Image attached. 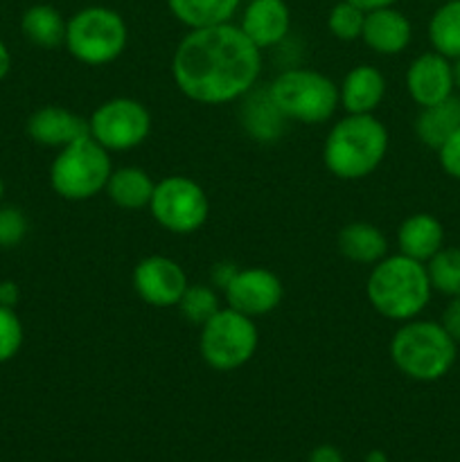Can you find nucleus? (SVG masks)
<instances>
[{
  "label": "nucleus",
  "instance_id": "f257e3e1",
  "mask_svg": "<svg viewBox=\"0 0 460 462\" xmlns=\"http://www.w3.org/2000/svg\"><path fill=\"white\" fill-rule=\"evenodd\" d=\"M262 75V50L233 23L189 30L171 57L176 88L203 106L244 99Z\"/></svg>",
  "mask_w": 460,
  "mask_h": 462
},
{
  "label": "nucleus",
  "instance_id": "f03ea898",
  "mask_svg": "<svg viewBox=\"0 0 460 462\" xmlns=\"http://www.w3.org/2000/svg\"><path fill=\"white\" fill-rule=\"evenodd\" d=\"M391 135L386 125L373 116L345 113L332 125L323 143V162L341 180H361L379 170L388 153Z\"/></svg>",
  "mask_w": 460,
  "mask_h": 462
},
{
  "label": "nucleus",
  "instance_id": "7ed1b4c3",
  "mask_svg": "<svg viewBox=\"0 0 460 462\" xmlns=\"http://www.w3.org/2000/svg\"><path fill=\"white\" fill-rule=\"evenodd\" d=\"M427 264L395 253L379 260L365 280V296L379 316L397 323L418 319L431 300Z\"/></svg>",
  "mask_w": 460,
  "mask_h": 462
},
{
  "label": "nucleus",
  "instance_id": "20e7f679",
  "mask_svg": "<svg viewBox=\"0 0 460 462\" xmlns=\"http://www.w3.org/2000/svg\"><path fill=\"white\" fill-rule=\"evenodd\" d=\"M458 343L436 320H406L391 338V359L413 382H437L455 364Z\"/></svg>",
  "mask_w": 460,
  "mask_h": 462
},
{
  "label": "nucleus",
  "instance_id": "39448f33",
  "mask_svg": "<svg viewBox=\"0 0 460 462\" xmlns=\"http://www.w3.org/2000/svg\"><path fill=\"white\" fill-rule=\"evenodd\" d=\"M275 106L289 122L316 126L336 116L338 84L314 68H287L269 84Z\"/></svg>",
  "mask_w": 460,
  "mask_h": 462
},
{
  "label": "nucleus",
  "instance_id": "423d86ee",
  "mask_svg": "<svg viewBox=\"0 0 460 462\" xmlns=\"http://www.w3.org/2000/svg\"><path fill=\"white\" fill-rule=\"evenodd\" d=\"M111 171V152L88 134L59 149L50 165V185L66 201H88L106 189Z\"/></svg>",
  "mask_w": 460,
  "mask_h": 462
},
{
  "label": "nucleus",
  "instance_id": "0eeeda50",
  "mask_svg": "<svg viewBox=\"0 0 460 462\" xmlns=\"http://www.w3.org/2000/svg\"><path fill=\"white\" fill-rule=\"evenodd\" d=\"M129 30L115 9L93 5L68 18L66 50L84 66H106L126 50Z\"/></svg>",
  "mask_w": 460,
  "mask_h": 462
},
{
  "label": "nucleus",
  "instance_id": "6e6552de",
  "mask_svg": "<svg viewBox=\"0 0 460 462\" xmlns=\"http://www.w3.org/2000/svg\"><path fill=\"white\" fill-rule=\"evenodd\" d=\"M198 334L201 359L219 373H233L244 368L255 356L260 346V332L251 316L230 307H221Z\"/></svg>",
  "mask_w": 460,
  "mask_h": 462
},
{
  "label": "nucleus",
  "instance_id": "1a4fd4ad",
  "mask_svg": "<svg viewBox=\"0 0 460 462\" xmlns=\"http://www.w3.org/2000/svg\"><path fill=\"white\" fill-rule=\"evenodd\" d=\"M149 212L167 233L192 235L206 226L210 217V199L201 183L189 176H165L153 188Z\"/></svg>",
  "mask_w": 460,
  "mask_h": 462
},
{
  "label": "nucleus",
  "instance_id": "9d476101",
  "mask_svg": "<svg viewBox=\"0 0 460 462\" xmlns=\"http://www.w3.org/2000/svg\"><path fill=\"white\" fill-rule=\"evenodd\" d=\"M88 134L106 152H131L152 134V113L140 99H106L90 113Z\"/></svg>",
  "mask_w": 460,
  "mask_h": 462
},
{
  "label": "nucleus",
  "instance_id": "9b49d317",
  "mask_svg": "<svg viewBox=\"0 0 460 462\" xmlns=\"http://www.w3.org/2000/svg\"><path fill=\"white\" fill-rule=\"evenodd\" d=\"M133 291L143 302L156 310L179 307L185 289L189 287L188 273L176 260L167 255L143 257L131 273Z\"/></svg>",
  "mask_w": 460,
  "mask_h": 462
},
{
  "label": "nucleus",
  "instance_id": "f8f14e48",
  "mask_svg": "<svg viewBox=\"0 0 460 462\" xmlns=\"http://www.w3.org/2000/svg\"><path fill=\"white\" fill-rule=\"evenodd\" d=\"M224 296L230 310L257 319L282 305L284 284L273 271L264 266H248V269L235 271V275L224 287Z\"/></svg>",
  "mask_w": 460,
  "mask_h": 462
},
{
  "label": "nucleus",
  "instance_id": "ddd939ff",
  "mask_svg": "<svg viewBox=\"0 0 460 462\" xmlns=\"http://www.w3.org/2000/svg\"><path fill=\"white\" fill-rule=\"evenodd\" d=\"M454 72L449 59L433 52L419 54L406 70V90L419 108L433 106L454 95Z\"/></svg>",
  "mask_w": 460,
  "mask_h": 462
},
{
  "label": "nucleus",
  "instance_id": "4468645a",
  "mask_svg": "<svg viewBox=\"0 0 460 462\" xmlns=\"http://www.w3.org/2000/svg\"><path fill=\"white\" fill-rule=\"evenodd\" d=\"M27 135L34 144L45 149H63L70 143L88 135V120L63 106H41L27 117Z\"/></svg>",
  "mask_w": 460,
  "mask_h": 462
},
{
  "label": "nucleus",
  "instance_id": "2eb2a0df",
  "mask_svg": "<svg viewBox=\"0 0 460 462\" xmlns=\"http://www.w3.org/2000/svg\"><path fill=\"white\" fill-rule=\"evenodd\" d=\"M239 27L264 52L287 39L291 30V12L284 0H251L244 7Z\"/></svg>",
  "mask_w": 460,
  "mask_h": 462
},
{
  "label": "nucleus",
  "instance_id": "dca6fc26",
  "mask_svg": "<svg viewBox=\"0 0 460 462\" xmlns=\"http://www.w3.org/2000/svg\"><path fill=\"white\" fill-rule=\"evenodd\" d=\"M413 39V27L410 21L395 7H382L365 12L363 32L361 41L382 57H395L409 48Z\"/></svg>",
  "mask_w": 460,
  "mask_h": 462
},
{
  "label": "nucleus",
  "instance_id": "f3484780",
  "mask_svg": "<svg viewBox=\"0 0 460 462\" xmlns=\"http://www.w3.org/2000/svg\"><path fill=\"white\" fill-rule=\"evenodd\" d=\"M383 95H386V77L370 63L350 68L338 86L341 108L354 116H373L382 106Z\"/></svg>",
  "mask_w": 460,
  "mask_h": 462
},
{
  "label": "nucleus",
  "instance_id": "a211bd4d",
  "mask_svg": "<svg viewBox=\"0 0 460 462\" xmlns=\"http://www.w3.org/2000/svg\"><path fill=\"white\" fill-rule=\"evenodd\" d=\"M242 126L255 143L260 144H273L278 143L287 129V117L282 116L278 106H275L273 97L266 88H253L251 93L244 97L242 104Z\"/></svg>",
  "mask_w": 460,
  "mask_h": 462
},
{
  "label": "nucleus",
  "instance_id": "6ab92c4d",
  "mask_svg": "<svg viewBox=\"0 0 460 462\" xmlns=\"http://www.w3.org/2000/svg\"><path fill=\"white\" fill-rule=\"evenodd\" d=\"M445 246V228L428 212L406 217L397 228V248L401 255L427 264Z\"/></svg>",
  "mask_w": 460,
  "mask_h": 462
},
{
  "label": "nucleus",
  "instance_id": "aec40b11",
  "mask_svg": "<svg viewBox=\"0 0 460 462\" xmlns=\"http://www.w3.org/2000/svg\"><path fill=\"white\" fill-rule=\"evenodd\" d=\"M338 253L354 264L374 266L388 255V237L370 221H352L338 230Z\"/></svg>",
  "mask_w": 460,
  "mask_h": 462
},
{
  "label": "nucleus",
  "instance_id": "412c9836",
  "mask_svg": "<svg viewBox=\"0 0 460 462\" xmlns=\"http://www.w3.org/2000/svg\"><path fill=\"white\" fill-rule=\"evenodd\" d=\"M460 129V95H449L442 102L419 111L415 120V135L431 149H440L449 135Z\"/></svg>",
  "mask_w": 460,
  "mask_h": 462
},
{
  "label": "nucleus",
  "instance_id": "4be33fe9",
  "mask_svg": "<svg viewBox=\"0 0 460 462\" xmlns=\"http://www.w3.org/2000/svg\"><path fill=\"white\" fill-rule=\"evenodd\" d=\"M153 188H156V180L147 171L129 165L111 171L104 192L122 210H140V208H149Z\"/></svg>",
  "mask_w": 460,
  "mask_h": 462
},
{
  "label": "nucleus",
  "instance_id": "5701e85b",
  "mask_svg": "<svg viewBox=\"0 0 460 462\" xmlns=\"http://www.w3.org/2000/svg\"><path fill=\"white\" fill-rule=\"evenodd\" d=\"M239 5L242 0H167L171 16L189 30L230 23Z\"/></svg>",
  "mask_w": 460,
  "mask_h": 462
},
{
  "label": "nucleus",
  "instance_id": "b1692460",
  "mask_svg": "<svg viewBox=\"0 0 460 462\" xmlns=\"http://www.w3.org/2000/svg\"><path fill=\"white\" fill-rule=\"evenodd\" d=\"M68 21L52 5H32L21 18V30L30 43L54 50L66 41Z\"/></svg>",
  "mask_w": 460,
  "mask_h": 462
},
{
  "label": "nucleus",
  "instance_id": "393cba45",
  "mask_svg": "<svg viewBox=\"0 0 460 462\" xmlns=\"http://www.w3.org/2000/svg\"><path fill=\"white\" fill-rule=\"evenodd\" d=\"M428 41L442 57H460V0H449L437 7L428 23Z\"/></svg>",
  "mask_w": 460,
  "mask_h": 462
},
{
  "label": "nucleus",
  "instance_id": "a878e982",
  "mask_svg": "<svg viewBox=\"0 0 460 462\" xmlns=\"http://www.w3.org/2000/svg\"><path fill=\"white\" fill-rule=\"evenodd\" d=\"M428 280L436 291L445 296H460V248L442 246L431 260L427 262Z\"/></svg>",
  "mask_w": 460,
  "mask_h": 462
},
{
  "label": "nucleus",
  "instance_id": "bb28decb",
  "mask_svg": "<svg viewBox=\"0 0 460 462\" xmlns=\"http://www.w3.org/2000/svg\"><path fill=\"white\" fill-rule=\"evenodd\" d=\"M219 310V296H216L215 289L207 287V284H189L179 302L180 316H183L189 325H197V328L207 323Z\"/></svg>",
  "mask_w": 460,
  "mask_h": 462
},
{
  "label": "nucleus",
  "instance_id": "cd10ccee",
  "mask_svg": "<svg viewBox=\"0 0 460 462\" xmlns=\"http://www.w3.org/2000/svg\"><path fill=\"white\" fill-rule=\"evenodd\" d=\"M363 9L352 5L350 0H341L329 9L327 30L338 41H356L361 39V32H363Z\"/></svg>",
  "mask_w": 460,
  "mask_h": 462
},
{
  "label": "nucleus",
  "instance_id": "c85d7f7f",
  "mask_svg": "<svg viewBox=\"0 0 460 462\" xmlns=\"http://www.w3.org/2000/svg\"><path fill=\"white\" fill-rule=\"evenodd\" d=\"M25 341V329L16 310L0 307V364H7L21 352Z\"/></svg>",
  "mask_w": 460,
  "mask_h": 462
},
{
  "label": "nucleus",
  "instance_id": "c756f323",
  "mask_svg": "<svg viewBox=\"0 0 460 462\" xmlns=\"http://www.w3.org/2000/svg\"><path fill=\"white\" fill-rule=\"evenodd\" d=\"M30 221L21 208L0 206V248H14L27 237Z\"/></svg>",
  "mask_w": 460,
  "mask_h": 462
},
{
  "label": "nucleus",
  "instance_id": "7c9ffc66",
  "mask_svg": "<svg viewBox=\"0 0 460 462\" xmlns=\"http://www.w3.org/2000/svg\"><path fill=\"white\" fill-rule=\"evenodd\" d=\"M437 158H440V165L451 179L460 180V129L454 135L445 140L440 149H437Z\"/></svg>",
  "mask_w": 460,
  "mask_h": 462
},
{
  "label": "nucleus",
  "instance_id": "2f4dec72",
  "mask_svg": "<svg viewBox=\"0 0 460 462\" xmlns=\"http://www.w3.org/2000/svg\"><path fill=\"white\" fill-rule=\"evenodd\" d=\"M440 325L446 329V334H449L455 343H460V296L451 298L449 305L445 307Z\"/></svg>",
  "mask_w": 460,
  "mask_h": 462
},
{
  "label": "nucleus",
  "instance_id": "473e14b6",
  "mask_svg": "<svg viewBox=\"0 0 460 462\" xmlns=\"http://www.w3.org/2000/svg\"><path fill=\"white\" fill-rule=\"evenodd\" d=\"M18 300H21V287L14 280H0V307L16 310Z\"/></svg>",
  "mask_w": 460,
  "mask_h": 462
},
{
  "label": "nucleus",
  "instance_id": "72a5a7b5",
  "mask_svg": "<svg viewBox=\"0 0 460 462\" xmlns=\"http://www.w3.org/2000/svg\"><path fill=\"white\" fill-rule=\"evenodd\" d=\"M307 462H345V458L334 445H320L311 451Z\"/></svg>",
  "mask_w": 460,
  "mask_h": 462
},
{
  "label": "nucleus",
  "instance_id": "f704fd0d",
  "mask_svg": "<svg viewBox=\"0 0 460 462\" xmlns=\"http://www.w3.org/2000/svg\"><path fill=\"white\" fill-rule=\"evenodd\" d=\"M9 70H12V52H9L7 43L0 39V81L9 75Z\"/></svg>",
  "mask_w": 460,
  "mask_h": 462
},
{
  "label": "nucleus",
  "instance_id": "c9c22d12",
  "mask_svg": "<svg viewBox=\"0 0 460 462\" xmlns=\"http://www.w3.org/2000/svg\"><path fill=\"white\" fill-rule=\"evenodd\" d=\"M352 5H356L363 12H373V9H382V7H392L397 0H350Z\"/></svg>",
  "mask_w": 460,
  "mask_h": 462
},
{
  "label": "nucleus",
  "instance_id": "e433bc0d",
  "mask_svg": "<svg viewBox=\"0 0 460 462\" xmlns=\"http://www.w3.org/2000/svg\"><path fill=\"white\" fill-rule=\"evenodd\" d=\"M365 462H388V456L383 454V451L374 449V451H370L368 456H365Z\"/></svg>",
  "mask_w": 460,
  "mask_h": 462
},
{
  "label": "nucleus",
  "instance_id": "4c0bfd02",
  "mask_svg": "<svg viewBox=\"0 0 460 462\" xmlns=\"http://www.w3.org/2000/svg\"><path fill=\"white\" fill-rule=\"evenodd\" d=\"M451 72H454V86L460 90V57L451 63Z\"/></svg>",
  "mask_w": 460,
  "mask_h": 462
},
{
  "label": "nucleus",
  "instance_id": "58836bf2",
  "mask_svg": "<svg viewBox=\"0 0 460 462\" xmlns=\"http://www.w3.org/2000/svg\"><path fill=\"white\" fill-rule=\"evenodd\" d=\"M3 197H5V180L3 176H0V203H3Z\"/></svg>",
  "mask_w": 460,
  "mask_h": 462
}]
</instances>
